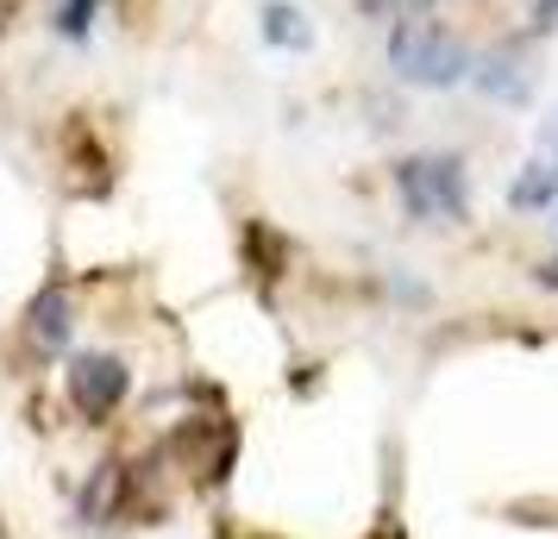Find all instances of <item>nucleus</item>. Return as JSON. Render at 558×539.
Segmentation results:
<instances>
[{
  "mask_svg": "<svg viewBox=\"0 0 558 539\" xmlns=\"http://www.w3.org/2000/svg\"><path fill=\"white\" fill-rule=\"evenodd\" d=\"M126 389H132V370L120 358H107V352H82V358L70 364V402H76L88 420L113 414L126 402Z\"/></svg>",
  "mask_w": 558,
  "mask_h": 539,
  "instance_id": "7ed1b4c3",
  "label": "nucleus"
},
{
  "mask_svg": "<svg viewBox=\"0 0 558 539\" xmlns=\"http://www.w3.org/2000/svg\"><path fill=\"white\" fill-rule=\"evenodd\" d=\"M383 57H389V76L402 82V88H421V95H452V88H464V82L477 76V51L439 13H427V7L389 20Z\"/></svg>",
  "mask_w": 558,
  "mask_h": 539,
  "instance_id": "f257e3e1",
  "label": "nucleus"
},
{
  "mask_svg": "<svg viewBox=\"0 0 558 539\" xmlns=\"http://www.w3.org/2000/svg\"><path fill=\"white\" fill-rule=\"evenodd\" d=\"M508 207L514 213H553L558 207V151H539L514 170V182H508Z\"/></svg>",
  "mask_w": 558,
  "mask_h": 539,
  "instance_id": "20e7f679",
  "label": "nucleus"
},
{
  "mask_svg": "<svg viewBox=\"0 0 558 539\" xmlns=\"http://www.w3.org/2000/svg\"><path fill=\"white\" fill-rule=\"evenodd\" d=\"M558 26V0H533V32H553Z\"/></svg>",
  "mask_w": 558,
  "mask_h": 539,
  "instance_id": "1a4fd4ad",
  "label": "nucleus"
},
{
  "mask_svg": "<svg viewBox=\"0 0 558 539\" xmlns=\"http://www.w3.org/2000/svg\"><path fill=\"white\" fill-rule=\"evenodd\" d=\"M489 95V101H527L533 95V70L527 63H514V57H489V63H477V76H471Z\"/></svg>",
  "mask_w": 558,
  "mask_h": 539,
  "instance_id": "423d86ee",
  "label": "nucleus"
},
{
  "mask_svg": "<svg viewBox=\"0 0 558 539\" xmlns=\"http://www.w3.org/2000/svg\"><path fill=\"white\" fill-rule=\"evenodd\" d=\"M257 32H264V45H270V51H307V45H314L307 13H302V7H289V0H270V7H264V20H257Z\"/></svg>",
  "mask_w": 558,
  "mask_h": 539,
  "instance_id": "39448f33",
  "label": "nucleus"
},
{
  "mask_svg": "<svg viewBox=\"0 0 558 539\" xmlns=\"http://www.w3.org/2000/svg\"><path fill=\"white\" fill-rule=\"evenodd\" d=\"M32 339L57 352V345H70V295L63 289H45L38 302H32Z\"/></svg>",
  "mask_w": 558,
  "mask_h": 539,
  "instance_id": "0eeeda50",
  "label": "nucleus"
},
{
  "mask_svg": "<svg viewBox=\"0 0 558 539\" xmlns=\"http://www.w3.org/2000/svg\"><path fill=\"white\" fill-rule=\"evenodd\" d=\"M396 201L421 226H464L471 220V170L452 151H414L396 163Z\"/></svg>",
  "mask_w": 558,
  "mask_h": 539,
  "instance_id": "f03ea898",
  "label": "nucleus"
},
{
  "mask_svg": "<svg viewBox=\"0 0 558 539\" xmlns=\"http://www.w3.org/2000/svg\"><path fill=\"white\" fill-rule=\"evenodd\" d=\"M95 7H101V0H63V7H57V32H63V38H88Z\"/></svg>",
  "mask_w": 558,
  "mask_h": 539,
  "instance_id": "6e6552de",
  "label": "nucleus"
}]
</instances>
